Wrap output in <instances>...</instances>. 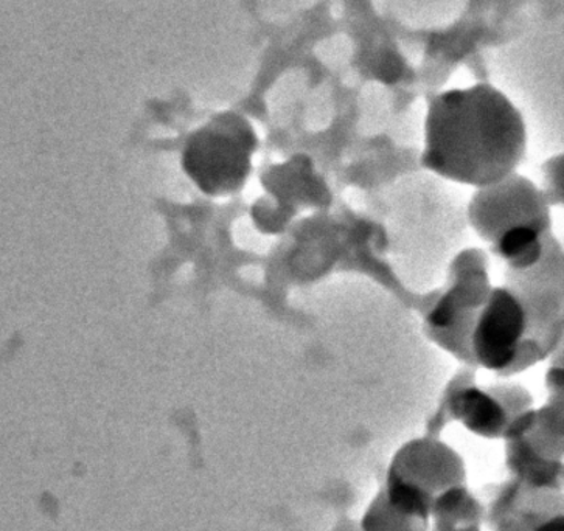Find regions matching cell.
Here are the masks:
<instances>
[{"mask_svg": "<svg viewBox=\"0 0 564 531\" xmlns=\"http://www.w3.org/2000/svg\"><path fill=\"white\" fill-rule=\"evenodd\" d=\"M525 148L520 109L494 86L446 90L431 101L422 163L445 180L488 187L517 172Z\"/></svg>", "mask_w": 564, "mask_h": 531, "instance_id": "1", "label": "cell"}, {"mask_svg": "<svg viewBox=\"0 0 564 531\" xmlns=\"http://www.w3.org/2000/svg\"><path fill=\"white\" fill-rule=\"evenodd\" d=\"M469 221L513 271H528L544 256L551 215L546 196L528 177L513 173L479 188Z\"/></svg>", "mask_w": 564, "mask_h": 531, "instance_id": "2", "label": "cell"}, {"mask_svg": "<svg viewBox=\"0 0 564 531\" xmlns=\"http://www.w3.org/2000/svg\"><path fill=\"white\" fill-rule=\"evenodd\" d=\"M257 147L248 121L234 113L218 117L188 142L184 169L191 180L209 195H226L241 187Z\"/></svg>", "mask_w": 564, "mask_h": 531, "instance_id": "3", "label": "cell"}, {"mask_svg": "<svg viewBox=\"0 0 564 531\" xmlns=\"http://www.w3.org/2000/svg\"><path fill=\"white\" fill-rule=\"evenodd\" d=\"M541 353L535 344L532 321L513 286L494 288L473 314L468 332V355L484 369L507 371L518 366L525 348Z\"/></svg>", "mask_w": 564, "mask_h": 531, "instance_id": "4", "label": "cell"}, {"mask_svg": "<svg viewBox=\"0 0 564 531\" xmlns=\"http://www.w3.org/2000/svg\"><path fill=\"white\" fill-rule=\"evenodd\" d=\"M459 403L462 411L467 413L469 423L475 426L486 427L498 423L501 412L495 400L478 389H467L460 393Z\"/></svg>", "mask_w": 564, "mask_h": 531, "instance_id": "5", "label": "cell"}]
</instances>
